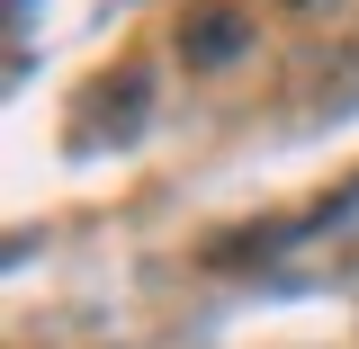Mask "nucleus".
I'll list each match as a JSON object with an SVG mask.
<instances>
[{
	"label": "nucleus",
	"instance_id": "1",
	"mask_svg": "<svg viewBox=\"0 0 359 349\" xmlns=\"http://www.w3.org/2000/svg\"><path fill=\"white\" fill-rule=\"evenodd\" d=\"M252 9L243 0H198V9H180V63L189 72H233V63H252Z\"/></svg>",
	"mask_w": 359,
	"mask_h": 349
},
{
	"label": "nucleus",
	"instance_id": "2",
	"mask_svg": "<svg viewBox=\"0 0 359 349\" xmlns=\"http://www.w3.org/2000/svg\"><path fill=\"white\" fill-rule=\"evenodd\" d=\"M144 108H153V72H144V63H126V72H117V90L99 81V90L81 99L72 134H81V143H135V134H144Z\"/></svg>",
	"mask_w": 359,
	"mask_h": 349
},
{
	"label": "nucleus",
	"instance_id": "3",
	"mask_svg": "<svg viewBox=\"0 0 359 349\" xmlns=\"http://www.w3.org/2000/svg\"><path fill=\"white\" fill-rule=\"evenodd\" d=\"M341 108H359V36L314 54L297 72V90H287V117H341Z\"/></svg>",
	"mask_w": 359,
	"mask_h": 349
},
{
	"label": "nucleus",
	"instance_id": "4",
	"mask_svg": "<svg viewBox=\"0 0 359 349\" xmlns=\"http://www.w3.org/2000/svg\"><path fill=\"white\" fill-rule=\"evenodd\" d=\"M287 9H332V0H287Z\"/></svg>",
	"mask_w": 359,
	"mask_h": 349
}]
</instances>
